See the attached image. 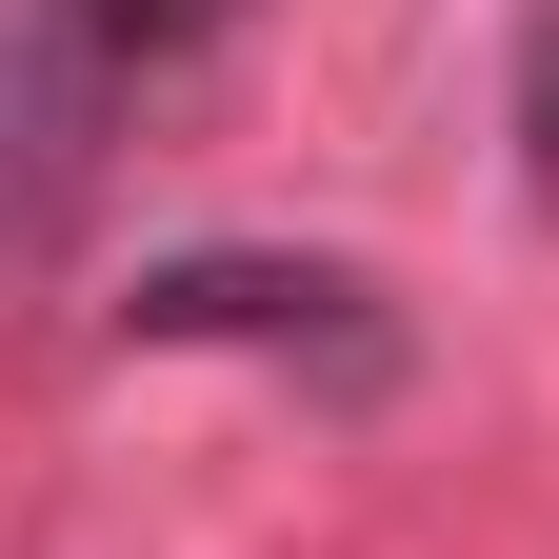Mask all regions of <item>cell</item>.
I'll return each instance as SVG.
<instances>
[{
	"instance_id": "cell-3",
	"label": "cell",
	"mask_w": 559,
	"mask_h": 559,
	"mask_svg": "<svg viewBox=\"0 0 559 559\" xmlns=\"http://www.w3.org/2000/svg\"><path fill=\"white\" fill-rule=\"evenodd\" d=\"M520 180H539V221H559V0H520Z\"/></svg>"
},
{
	"instance_id": "cell-1",
	"label": "cell",
	"mask_w": 559,
	"mask_h": 559,
	"mask_svg": "<svg viewBox=\"0 0 559 559\" xmlns=\"http://www.w3.org/2000/svg\"><path fill=\"white\" fill-rule=\"evenodd\" d=\"M120 160V21L100 0H0V280H40L100 221Z\"/></svg>"
},
{
	"instance_id": "cell-4",
	"label": "cell",
	"mask_w": 559,
	"mask_h": 559,
	"mask_svg": "<svg viewBox=\"0 0 559 559\" xmlns=\"http://www.w3.org/2000/svg\"><path fill=\"white\" fill-rule=\"evenodd\" d=\"M100 21H120V60H160V40H221L240 0H100Z\"/></svg>"
},
{
	"instance_id": "cell-2",
	"label": "cell",
	"mask_w": 559,
	"mask_h": 559,
	"mask_svg": "<svg viewBox=\"0 0 559 559\" xmlns=\"http://www.w3.org/2000/svg\"><path fill=\"white\" fill-rule=\"evenodd\" d=\"M120 340H260V360H320V380H400V320L360 260H160L120 300Z\"/></svg>"
}]
</instances>
